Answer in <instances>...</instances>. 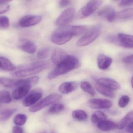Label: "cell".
<instances>
[{"mask_svg": "<svg viewBox=\"0 0 133 133\" xmlns=\"http://www.w3.org/2000/svg\"><path fill=\"white\" fill-rule=\"evenodd\" d=\"M17 111L15 108L6 109L0 111V122H5L8 120Z\"/></svg>", "mask_w": 133, "mask_h": 133, "instance_id": "cb8c5ba5", "label": "cell"}, {"mask_svg": "<svg viewBox=\"0 0 133 133\" xmlns=\"http://www.w3.org/2000/svg\"><path fill=\"white\" fill-rule=\"evenodd\" d=\"M133 4V0H122L119 5L121 7H125Z\"/></svg>", "mask_w": 133, "mask_h": 133, "instance_id": "74e56055", "label": "cell"}, {"mask_svg": "<svg viewBox=\"0 0 133 133\" xmlns=\"http://www.w3.org/2000/svg\"><path fill=\"white\" fill-rule=\"evenodd\" d=\"M126 130L129 133H133V122L127 126Z\"/></svg>", "mask_w": 133, "mask_h": 133, "instance_id": "60d3db41", "label": "cell"}, {"mask_svg": "<svg viewBox=\"0 0 133 133\" xmlns=\"http://www.w3.org/2000/svg\"><path fill=\"white\" fill-rule=\"evenodd\" d=\"M78 86V83L74 81L64 82L60 85L58 90L61 94H66L75 91Z\"/></svg>", "mask_w": 133, "mask_h": 133, "instance_id": "2e32d148", "label": "cell"}, {"mask_svg": "<svg viewBox=\"0 0 133 133\" xmlns=\"http://www.w3.org/2000/svg\"><path fill=\"white\" fill-rule=\"evenodd\" d=\"M41 19V17L40 16L28 15L22 17L19 22V24L23 28L30 27L38 24Z\"/></svg>", "mask_w": 133, "mask_h": 133, "instance_id": "ba28073f", "label": "cell"}, {"mask_svg": "<svg viewBox=\"0 0 133 133\" xmlns=\"http://www.w3.org/2000/svg\"><path fill=\"white\" fill-rule=\"evenodd\" d=\"M39 78L37 76H34L29 77L27 79H24L27 83L32 87L36 84L39 81ZM22 79L16 80L15 83V87H18L21 84V82Z\"/></svg>", "mask_w": 133, "mask_h": 133, "instance_id": "4dcf8cb0", "label": "cell"}, {"mask_svg": "<svg viewBox=\"0 0 133 133\" xmlns=\"http://www.w3.org/2000/svg\"><path fill=\"white\" fill-rule=\"evenodd\" d=\"M39 133H47L46 131H43V132H41Z\"/></svg>", "mask_w": 133, "mask_h": 133, "instance_id": "ee69618b", "label": "cell"}, {"mask_svg": "<svg viewBox=\"0 0 133 133\" xmlns=\"http://www.w3.org/2000/svg\"><path fill=\"white\" fill-rule=\"evenodd\" d=\"M131 86H132V87L133 88V76L132 77V79H131Z\"/></svg>", "mask_w": 133, "mask_h": 133, "instance_id": "7bdbcfd3", "label": "cell"}, {"mask_svg": "<svg viewBox=\"0 0 133 133\" xmlns=\"http://www.w3.org/2000/svg\"><path fill=\"white\" fill-rule=\"evenodd\" d=\"M61 95L58 94H53L47 96L37 104L30 108L29 111L31 112H36L42 110L47 106L61 100Z\"/></svg>", "mask_w": 133, "mask_h": 133, "instance_id": "5b68a950", "label": "cell"}, {"mask_svg": "<svg viewBox=\"0 0 133 133\" xmlns=\"http://www.w3.org/2000/svg\"><path fill=\"white\" fill-rule=\"evenodd\" d=\"M133 122V110L129 112L117 124L119 129H123L130 123Z\"/></svg>", "mask_w": 133, "mask_h": 133, "instance_id": "7402d4cb", "label": "cell"}, {"mask_svg": "<svg viewBox=\"0 0 133 133\" xmlns=\"http://www.w3.org/2000/svg\"><path fill=\"white\" fill-rule=\"evenodd\" d=\"M97 83L104 86L112 91L120 89L121 86L118 82L112 79L108 78H101L97 80Z\"/></svg>", "mask_w": 133, "mask_h": 133, "instance_id": "5bb4252c", "label": "cell"}, {"mask_svg": "<svg viewBox=\"0 0 133 133\" xmlns=\"http://www.w3.org/2000/svg\"><path fill=\"white\" fill-rule=\"evenodd\" d=\"M75 11V9L73 8H69L65 9L57 19L55 24L60 26L67 25L73 19Z\"/></svg>", "mask_w": 133, "mask_h": 133, "instance_id": "52a82bcc", "label": "cell"}, {"mask_svg": "<svg viewBox=\"0 0 133 133\" xmlns=\"http://www.w3.org/2000/svg\"><path fill=\"white\" fill-rule=\"evenodd\" d=\"M102 3V0H90L86 6L82 8L78 12V17L80 19L87 18L99 8Z\"/></svg>", "mask_w": 133, "mask_h": 133, "instance_id": "8992f818", "label": "cell"}, {"mask_svg": "<svg viewBox=\"0 0 133 133\" xmlns=\"http://www.w3.org/2000/svg\"><path fill=\"white\" fill-rule=\"evenodd\" d=\"M130 98L129 96L126 95L122 96L118 102V105L120 108H124L126 107L129 103Z\"/></svg>", "mask_w": 133, "mask_h": 133, "instance_id": "836d02e7", "label": "cell"}, {"mask_svg": "<svg viewBox=\"0 0 133 133\" xmlns=\"http://www.w3.org/2000/svg\"><path fill=\"white\" fill-rule=\"evenodd\" d=\"M107 119V115L101 111H97L91 116V119L92 122L97 125L100 122L106 120Z\"/></svg>", "mask_w": 133, "mask_h": 133, "instance_id": "484cf974", "label": "cell"}, {"mask_svg": "<svg viewBox=\"0 0 133 133\" xmlns=\"http://www.w3.org/2000/svg\"><path fill=\"white\" fill-rule=\"evenodd\" d=\"M27 119V116L25 114H17L13 119V122L16 125L23 126L25 125Z\"/></svg>", "mask_w": 133, "mask_h": 133, "instance_id": "4316f807", "label": "cell"}, {"mask_svg": "<svg viewBox=\"0 0 133 133\" xmlns=\"http://www.w3.org/2000/svg\"><path fill=\"white\" fill-rule=\"evenodd\" d=\"M87 28L83 25H65L60 26L54 30L51 37L52 43L57 45H63L74 36L85 33Z\"/></svg>", "mask_w": 133, "mask_h": 133, "instance_id": "6da1fadb", "label": "cell"}, {"mask_svg": "<svg viewBox=\"0 0 133 133\" xmlns=\"http://www.w3.org/2000/svg\"><path fill=\"white\" fill-rule=\"evenodd\" d=\"M49 62L46 61H39L21 66L20 69L11 74L16 77H25L39 73L48 67Z\"/></svg>", "mask_w": 133, "mask_h": 133, "instance_id": "3957f363", "label": "cell"}, {"mask_svg": "<svg viewBox=\"0 0 133 133\" xmlns=\"http://www.w3.org/2000/svg\"><path fill=\"white\" fill-rule=\"evenodd\" d=\"M113 62V59L104 54H100L97 58L98 68L102 70H105L111 66Z\"/></svg>", "mask_w": 133, "mask_h": 133, "instance_id": "9a60e30c", "label": "cell"}, {"mask_svg": "<svg viewBox=\"0 0 133 133\" xmlns=\"http://www.w3.org/2000/svg\"><path fill=\"white\" fill-rule=\"evenodd\" d=\"M122 61L126 64H133V54L123 57Z\"/></svg>", "mask_w": 133, "mask_h": 133, "instance_id": "8d00e7d4", "label": "cell"}, {"mask_svg": "<svg viewBox=\"0 0 133 133\" xmlns=\"http://www.w3.org/2000/svg\"><path fill=\"white\" fill-rule=\"evenodd\" d=\"M101 29V26L97 25L86 32L85 34L77 41V46L79 47H84L93 43L100 36Z\"/></svg>", "mask_w": 133, "mask_h": 133, "instance_id": "277c9868", "label": "cell"}, {"mask_svg": "<svg viewBox=\"0 0 133 133\" xmlns=\"http://www.w3.org/2000/svg\"><path fill=\"white\" fill-rule=\"evenodd\" d=\"M16 80L6 77H0V84L5 87L10 88L15 87Z\"/></svg>", "mask_w": 133, "mask_h": 133, "instance_id": "f546056e", "label": "cell"}, {"mask_svg": "<svg viewBox=\"0 0 133 133\" xmlns=\"http://www.w3.org/2000/svg\"><path fill=\"white\" fill-rule=\"evenodd\" d=\"M50 52L49 48H44L41 49L37 54V57L39 60L45 59L47 58Z\"/></svg>", "mask_w": 133, "mask_h": 133, "instance_id": "d6a6232c", "label": "cell"}, {"mask_svg": "<svg viewBox=\"0 0 133 133\" xmlns=\"http://www.w3.org/2000/svg\"><path fill=\"white\" fill-rule=\"evenodd\" d=\"M32 86L24 83L22 85L17 87L12 93V96L15 100H19L24 98L29 93Z\"/></svg>", "mask_w": 133, "mask_h": 133, "instance_id": "8fae6325", "label": "cell"}, {"mask_svg": "<svg viewBox=\"0 0 133 133\" xmlns=\"http://www.w3.org/2000/svg\"><path fill=\"white\" fill-rule=\"evenodd\" d=\"M23 130L22 128L18 126H14L12 129V133H23Z\"/></svg>", "mask_w": 133, "mask_h": 133, "instance_id": "ab89813d", "label": "cell"}, {"mask_svg": "<svg viewBox=\"0 0 133 133\" xmlns=\"http://www.w3.org/2000/svg\"><path fill=\"white\" fill-rule=\"evenodd\" d=\"M95 88L102 95L109 98H113L115 97V94L113 91L96 83Z\"/></svg>", "mask_w": 133, "mask_h": 133, "instance_id": "603a6c76", "label": "cell"}, {"mask_svg": "<svg viewBox=\"0 0 133 133\" xmlns=\"http://www.w3.org/2000/svg\"><path fill=\"white\" fill-rule=\"evenodd\" d=\"M15 69L16 66L9 59L0 57V69L7 72H11Z\"/></svg>", "mask_w": 133, "mask_h": 133, "instance_id": "44dd1931", "label": "cell"}, {"mask_svg": "<svg viewBox=\"0 0 133 133\" xmlns=\"http://www.w3.org/2000/svg\"><path fill=\"white\" fill-rule=\"evenodd\" d=\"M81 65L79 60L74 56L68 55L56 65L55 69L49 73L48 78L50 80L54 79L57 77L64 75L70 71L77 69Z\"/></svg>", "mask_w": 133, "mask_h": 133, "instance_id": "7a4b0ae2", "label": "cell"}, {"mask_svg": "<svg viewBox=\"0 0 133 133\" xmlns=\"http://www.w3.org/2000/svg\"></svg>", "mask_w": 133, "mask_h": 133, "instance_id": "bcb514c9", "label": "cell"}, {"mask_svg": "<svg viewBox=\"0 0 133 133\" xmlns=\"http://www.w3.org/2000/svg\"><path fill=\"white\" fill-rule=\"evenodd\" d=\"M97 126L101 131L107 132L117 128V124L112 121L106 119L100 122L97 124Z\"/></svg>", "mask_w": 133, "mask_h": 133, "instance_id": "d6986e66", "label": "cell"}, {"mask_svg": "<svg viewBox=\"0 0 133 133\" xmlns=\"http://www.w3.org/2000/svg\"><path fill=\"white\" fill-rule=\"evenodd\" d=\"M117 42L119 45L123 47L133 48V36L123 33H119L117 35Z\"/></svg>", "mask_w": 133, "mask_h": 133, "instance_id": "7c38bea8", "label": "cell"}, {"mask_svg": "<svg viewBox=\"0 0 133 133\" xmlns=\"http://www.w3.org/2000/svg\"><path fill=\"white\" fill-rule=\"evenodd\" d=\"M116 19L119 20H133V8L126 9L116 12Z\"/></svg>", "mask_w": 133, "mask_h": 133, "instance_id": "ac0fdd59", "label": "cell"}, {"mask_svg": "<svg viewBox=\"0 0 133 133\" xmlns=\"http://www.w3.org/2000/svg\"><path fill=\"white\" fill-rule=\"evenodd\" d=\"M68 55L63 49L59 48H55L51 56V61L55 64L57 65L62 61Z\"/></svg>", "mask_w": 133, "mask_h": 133, "instance_id": "e0dca14e", "label": "cell"}, {"mask_svg": "<svg viewBox=\"0 0 133 133\" xmlns=\"http://www.w3.org/2000/svg\"></svg>", "mask_w": 133, "mask_h": 133, "instance_id": "f6af8a7d", "label": "cell"}, {"mask_svg": "<svg viewBox=\"0 0 133 133\" xmlns=\"http://www.w3.org/2000/svg\"><path fill=\"white\" fill-rule=\"evenodd\" d=\"M88 105L94 109H107L112 106V103L107 99H92L88 101Z\"/></svg>", "mask_w": 133, "mask_h": 133, "instance_id": "9c48e42d", "label": "cell"}, {"mask_svg": "<svg viewBox=\"0 0 133 133\" xmlns=\"http://www.w3.org/2000/svg\"><path fill=\"white\" fill-rule=\"evenodd\" d=\"M9 8L10 6L8 4H0V15L8 11Z\"/></svg>", "mask_w": 133, "mask_h": 133, "instance_id": "d590c367", "label": "cell"}, {"mask_svg": "<svg viewBox=\"0 0 133 133\" xmlns=\"http://www.w3.org/2000/svg\"><path fill=\"white\" fill-rule=\"evenodd\" d=\"M80 87L84 91L87 92L91 95L94 96L95 91L91 84L87 81H82L80 83Z\"/></svg>", "mask_w": 133, "mask_h": 133, "instance_id": "83f0119b", "label": "cell"}, {"mask_svg": "<svg viewBox=\"0 0 133 133\" xmlns=\"http://www.w3.org/2000/svg\"><path fill=\"white\" fill-rule=\"evenodd\" d=\"M9 26V20L5 16H0V28L6 29Z\"/></svg>", "mask_w": 133, "mask_h": 133, "instance_id": "e575fe53", "label": "cell"}, {"mask_svg": "<svg viewBox=\"0 0 133 133\" xmlns=\"http://www.w3.org/2000/svg\"><path fill=\"white\" fill-rule=\"evenodd\" d=\"M72 117L74 119L78 121H85L87 119L88 116L86 112L83 110H77L72 111Z\"/></svg>", "mask_w": 133, "mask_h": 133, "instance_id": "d4e9b609", "label": "cell"}, {"mask_svg": "<svg viewBox=\"0 0 133 133\" xmlns=\"http://www.w3.org/2000/svg\"><path fill=\"white\" fill-rule=\"evenodd\" d=\"M64 108V105L63 104L56 103L50 107L48 111L51 114H57L63 111Z\"/></svg>", "mask_w": 133, "mask_h": 133, "instance_id": "1f68e13d", "label": "cell"}, {"mask_svg": "<svg viewBox=\"0 0 133 133\" xmlns=\"http://www.w3.org/2000/svg\"><path fill=\"white\" fill-rule=\"evenodd\" d=\"M22 51L29 54H34L37 50V46L35 43L31 41L26 40L20 46Z\"/></svg>", "mask_w": 133, "mask_h": 133, "instance_id": "ffe728a7", "label": "cell"}, {"mask_svg": "<svg viewBox=\"0 0 133 133\" xmlns=\"http://www.w3.org/2000/svg\"><path fill=\"white\" fill-rule=\"evenodd\" d=\"M70 3V0H60L59 5L61 8L66 7Z\"/></svg>", "mask_w": 133, "mask_h": 133, "instance_id": "f35d334b", "label": "cell"}, {"mask_svg": "<svg viewBox=\"0 0 133 133\" xmlns=\"http://www.w3.org/2000/svg\"><path fill=\"white\" fill-rule=\"evenodd\" d=\"M42 97V94L39 91H34L30 93L23 100V104L29 107L35 104Z\"/></svg>", "mask_w": 133, "mask_h": 133, "instance_id": "4fadbf2b", "label": "cell"}, {"mask_svg": "<svg viewBox=\"0 0 133 133\" xmlns=\"http://www.w3.org/2000/svg\"><path fill=\"white\" fill-rule=\"evenodd\" d=\"M116 13L114 8L108 5L100 9L98 12V15L106 19L108 22H111L116 19Z\"/></svg>", "mask_w": 133, "mask_h": 133, "instance_id": "30bf717a", "label": "cell"}, {"mask_svg": "<svg viewBox=\"0 0 133 133\" xmlns=\"http://www.w3.org/2000/svg\"><path fill=\"white\" fill-rule=\"evenodd\" d=\"M11 101V97L8 91L6 90L0 91V103L9 104Z\"/></svg>", "mask_w": 133, "mask_h": 133, "instance_id": "f1b7e54d", "label": "cell"}, {"mask_svg": "<svg viewBox=\"0 0 133 133\" xmlns=\"http://www.w3.org/2000/svg\"><path fill=\"white\" fill-rule=\"evenodd\" d=\"M13 0H0V4H6Z\"/></svg>", "mask_w": 133, "mask_h": 133, "instance_id": "b9f144b4", "label": "cell"}]
</instances>
